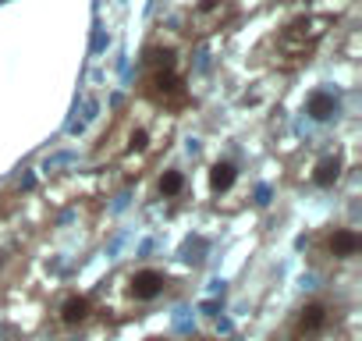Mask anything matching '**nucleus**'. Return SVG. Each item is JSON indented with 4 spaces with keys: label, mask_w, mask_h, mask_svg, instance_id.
<instances>
[{
    "label": "nucleus",
    "mask_w": 362,
    "mask_h": 341,
    "mask_svg": "<svg viewBox=\"0 0 362 341\" xmlns=\"http://www.w3.org/2000/svg\"><path fill=\"white\" fill-rule=\"evenodd\" d=\"M305 110H309L316 121H327V117L337 110V100H334V93H327V89H316V93H309V100H305Z\"/></svg>",
    "instance_id": "nucleus-13"
},
{
    "label": "nucleus",
    "mask_w": 362,
    "mask_h": 341,
    "mask_svg": "<svg viewBox=\"0 0 362 341\" xmlns=\"http://www.w3.org/2000/svg\"><path fill=\"white\" fill-rule=\"evenodd\" d=\"M249 192H252V178L238 156L221 153L203 167V200L217 214H238L249 203Z\"/></svg>",
    "instance_id": "nucleus-5"
},
{
    "label": "nucleus",
    "mask_w": 362,
    "mask_h": 341,
    "mask_svg": "<svg viewBox=\"0 0 362 341\" xmlns=\"http://www.w3.org/2000/svg\"><path fill=\"white\" fill-rule=\"evenodd\" d=\"M139 103L153 107L156 114L181 117L192 107V89H189V43L174 29H160L149 36L139 57Z\"/></svg>",
    "instance_id": "nucleus-2"
},
{
    "label": "nucleus",
    "mask_w": 362,
    "mask_h": 341,
    "mask_svg": "<svg viewBox=\"0 0 362 341\" xmlns=\"http://www.w3.org/2000/svg\"><path fill=\"white\" fill-rule=\"evenodd\" d=\"M295 170H298L295 178L302 185H309V189H334L341 182V175H344V149L337 142H327L320 149H309Z\"/></svg>",
    "instance_id": "nucleus-8"
},
{
    "label": "nucleus",
    "mask_w": 362,
    "mask_h": 341,
    "mask_svg": "<svg viewBox=\"0 0 362 341\" xmlns=\"http://www.w3.org/2000/svg\"><path fill=\"white\" fill-rule=\"evenodd\" d=\"M192 200V178L181 163H163L156 167V175L149 182V203L163 207V214H174L177 207H185Z\"/></svg>",
    "instance_id": "nucleus-9"
},
{
    "label": "nucleus",
    "mask_w": 362,
    "mask_h": 341,
    "mask_svg": "<svg viewBox=\"0 0 362 341\" xmlns=\"http://www.w3.org/2000/svg\"><path fill=\"white\" fill-rule=\"evenodd\" d=\"M238 15V0H196V4L181 15V25L174 29L185 43L206 40L221 29H228Z\"/></svg>",
    "instance_id": "nucleus-7"
},
{
    "label": "nucleus",
    "mask_w": 362,
    "mask_h": 341,
    "mask_svg": "<svg viewBox=\"0 0 362 341\" xmlns=\"http://www.w3.org/2000/svg\"><path fill=\"white\" fill-rule=\"evenodd\" d=\"M334 323V302L327 295H313L305 299L288 323V341H320Z\"/></svg>",
    "instance_id": "nucleus-10"
},
{
    "label": "nucleus",
    "mask_w": 362,
    "mask_h": 341,
    "mask_svg": "<svg viewBox=\"0 0 362 341\" xmlns=\"http://www.w3.org/2000/svg\"><path fill=\"white\" fill-rule=\"evenodd\" d=\"M96 316H100L96 299H93V295H82V291H68V295H61L57 306H54V323H57V330H82V327H89Z\"/></svg>",
    "instance_id": "nucleus-11"
},
{
    "label": "nucleus",
    "mask_w": 362,
    "mask_h": 341,
    "mask_svg": "<svg viewBox=\"0 0 362 341\" xmlns=\"http://www.w3.org/2000/svg\"><path fill=\"white\" fill-rule=\"evenodd\" d=\"M305 253H309V260L320 263V267H344V263H355V260H358V253H362V235H358V228H351V224H323L320 231L309 235Z\"/></svg>",
    "instance_id": "nucleus-6"
},
{
    "label": "nucleus",
    "mask_w": 362,
    "mask_h": 341,
    "mask_svg": "<svg viewBox=\"0 0 362 341\" xmlns=\"http://www.w3.org/2000/svg\"><path fill=\"white\" fill-rule=\"evenodd\" d=\"M330 29H334V22H330V18H316V15H291L281 29H274V33L259 43L256 57H259V64H263V68L281 71V75H291V71L305 68V64L316 57V50L323 47V40H327V33H330Z\"/></svg>",
    "instance_id": "nucleus-4"
},
{
    "label": "nucleus",
    "mask_w": 362,
    "mask_h": 341,
    "mask_svg": "<svg viewBox=\"0 0 362 341\" xmlns=\"http://www.w3.org/2000/svg\"><path fill=\"white\" fill-rule=\"evenodd\" d=\"M170 139H174V117L156 114L153 107L135 100V107H124L100 139L96 163L107 167V175H114L117 185H128L160 167Z\"/></svg>",
    "instance_id": "nucleus-1"
},
{
    "label": "nucleus",
    "mask_w": 362,
    "mask_h": 341,
    "mask_svg": "<svg viewBox=\"0 0 362 341\" xmlns=\"http://www.w3.org/2000/svg\"><path fill=\"white\" fill-rule=\"evenodd\" d=\"M284 8H291V15H316V18H330L337 22L351 0H281Z\"/></svg>",
    "instance_id": "nucleus-12"
},
{
    "label": "nucleus",
    "mask_w": 362,
    "mask_h": 341,
    "mask_svg": "<svg viewBox=\"0 0 362 341\" xmlns=\"http://www.w3.org/2000/svg\"><path fill=\"white\" fill-rule=\"evenodd\" d=\"M177 281L170 277L167 267L160 263H132L124 270H117L96 299V309L114 316V320H128V316H139L142 309L156 306L160 299L174 295Z\"/></svg>",
    "instance_id": "nucleus-3"
}]
</instances>
